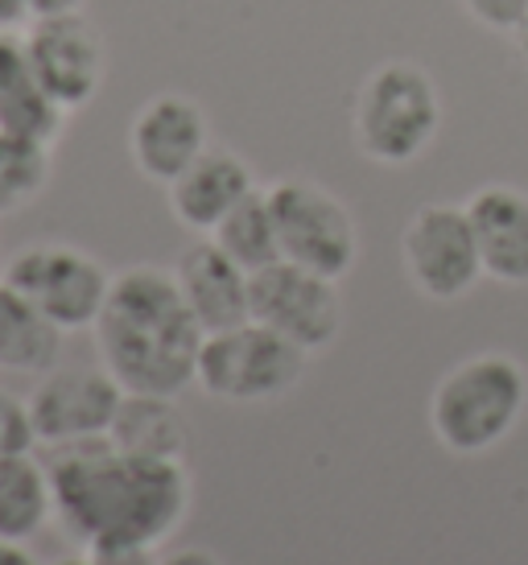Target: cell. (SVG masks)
<instances>
[{
  "instance_id": "cell-1",
  "label": "cell",
  "mask_w": 528,
  "mask_h": 565,
  "mask_svg": "<svg viewBox=\"0 0 528 565\" xmlns=\"http://www.w3.org/2000/svg\"><path fill=\"white\" fill-rule=\"evenodd\" d=\"M54 483V520L78 545L133 536L161 545L190 512V475L178 458H140L116 450L112 438L46 446Z\"/></svg>"
},
{
  "instance_id": "cell-2",
  "label": "cell",
  "mask_w": 528,
  "mask_h": 565,
  "mask_svg": "<svg viewBox=\"0 0 528 565\" xmlns=\"http://www.w3.org/2000/svg\"><path fill=\"white\" fill-rule=\"evenodd\" d=\"M95 347L125 393L178 396L194 380L207 330L190 315L178 277L161 265H133L112 277L95 322Z\"/></svg>"
},
{
  "instance_id": "cell-3",
  "label": "cell",
  "mask_w": 528,
  "mask_h": 565,
  "mask_svg": "<svg viewBox=\"0 0 528 565\" xmlns=\"http://www.w3.org/2000/svg\"><path fill=\"white\" fill-rule=\"evenodd\" d=\"M528 408L525 363L504 351L471 355L437 380L430 396V429L458 458L496 450Z\"/></svg>"
},
{
  "instance_id": "cell-4",
  "label": "cell",
  "mask_w": 528,
  "mask_h": 565,
  "mask_svg": "<svg viewBox=\"0 0 528 565\" xmlns=\"http://www.w3.org/2000/svg\"><path fill=\"white\" fill-rule=\"evenodd\" d=\"M356 145L368 161L409 166L434 145L442 99L434 79L413 63H384L363 79L351 111Z\"/></svg>"
},
{
  "instance_id": "cell-5",
  "label": "cell",
  "mask_w": 528,
  "mask_h": 565,
  "mask_svg": "<svg viewBox=\"0 0 528 565\" xmlns=\"http://www.w3.org/2000/svg\"><path fill=\"white\" fill-rule=\"evenodd\" d=\"M306 351L281 339L277 330L249 318L244 327L207 334L194 367V384L228 405H261L294 393L306 372Z\"/></svg>"
},
{
  "instance_id": "cell-6",
  "label": "cell",
  "mask_w": 528,
  "mask_h": 565,
  "mask_svg": "<svg viewBox=\"0 0 528 565\" xmlns=\"http://www.w3.org/2000/svg\"><path fill=\"white\" fill-rule=\"evenodd\" d=\"M277 223L281 260L339 281L359 256V232L347 203L310 178H281L264 190Z\"/></svg>"
},
{
  "instance_id": "cell-7",
  "label": "cell",
  "mask_w": 528,
  "mask_h": 565,
  "mask_svg": "<svg viewBox=\"0 0 528 565\" xmlns=\"http://www.w3.org/2000/svg\"><path fill=\"white\" fill-rule=\"evenodd\" d=\"M0 281L25 294L63 334L92 330L112 294V273L75 244H30L4 265Z\"/></svg>"
},
{
  "instance_id": "cell-8",
  "label": "cell",
  "mask_w": 528,
  "mask_h": 565,
  "mask_svg": "<svg viewBox=\"0 0 528 565\" xmlns=\"http://www.w3.org/2000/svg\"><path fill=\"white\" fill-rule=\"evenodd\" d=\"M401 260L418 294L430 301L466 298L483 277L475 227L466 220V206L425 203L401 232Z\"/></svg>"
},
{
  "instance_id": "cell-9",
  "label": "cell",
  "mask_w": 528,
  "mask_h": 565,
  "mask_svg": "<svg viewBox=\"0 0 528 565\" xmlns=\"http://www.w3.org/2000/svg\"><path fill=\"white\" fill-rule=\"evenodd\" d=\"M252 318L277 330L281 339L302 347L306 355L327 351L342 330L339 281L302 265H277L252 273Z\"/></svg>"
},
{
  "instance_id": "cell-10",
  "label": "cell",
  "mask_w": 528,
  "mask_h": 565,
  "mask_svg": "<svg viewBox=\"0 0 528 565\" xmlns=\"http://www.w3.org/2000/svg\"><path fill=\"white\" fill-rule=\"evenodd\" d=\"M21 42H25L33 75L42 79L59 108L75 111L92 104L104 83V42L87 17H33Z\"/></svg>"
},
{
  "instance_id": "cell-11",
  "label": "cell",
  "mask_w": 528,
  "mask_h": 565,
  "mask_svg": "<svg viewBox=\"0 0 528 565\" xmlns=\"http://www.w3.org/2000/svg\"><path fill=\"white\" fill-rule=\"evenodd\" d=\"M125 388L108 367H63L46 372L30 396L38 441L59 446L78 438H108Z\"/></svg>"
},
{
  "instance_id": "cell-12",
  "label": "cell",
  "mask_w": 528,
  "mask_h": 565,
  "mask_svg": "<svg viewBox=\"0 0 528 565\" xmlns=\"http://www.w3.org/2000/svg\"><path fill=\"white\" fill-rule=\"evenodd\" d=\"M207 149H211L207 116L194 99L178 92L154 95L149 104H140L133 128H128V153L137 161V170L157 186H170Z\"/></svg>"
},
{
  "instance_id": "cell-13",
  "label": "cell",
  "mask_w": 528,
  "mask_h": 565,
  "mask_svg": "<svg viewBox=\"0 0 528 565\" xmlns=\"http://www.w3.org/2000/svg\"><path fill=\"white\" fill-rule=\"evenodd\" d=\"M173 277H178L190 315L199 318L207 334L244 327L252 318V273L235 265L211 236L182 252Z\"/></svg>"
},
{
  "instance_id": "cell-14",
  "label": "cell",
  "mask_w": 528,
  "mask_h": 565,
  "mask_svg": "<svg viewBox=\"0 0 528 565\" xmlns=\"http://www.w3.org/2000/svg\"><path fill=\"white\" fill-rule=\"evenodd\" d=\"M463 206L475 227L483 277L499 285H528V190L496 182L475 190Z\"/></svg>"
},
{
  "instance_id": "cell-15",
  "label": "cell",
  "mask_w": 528,
  "mask_h": 565,
  "mask_svg": "<svg viewBox=\"0 0 528 565\" xmlns=\"http://www.w3.org/2000/svg\"><path fill=\"white\" fill-rule=\"evenodd\" d=\"M256 182H252L249 161H240L232 149H207L190 170L173 178L166 194H170L173 220L182 223L187 232L211 236L219 223L232 215L235 206L249 199Z\"/></svg>"
},
{
  "instance_id": "cell-16",
  "label": "cell",
  "mask_w": 528,
  "mask_h": 565,
  "mask_svg": "<svg viewBox=\"0 0 528 565\" xmlns=\"http://www.w3.org/2000/svg\"><path fill=\"white\" fill-rule=\"evenodd\" d=\"M66 111L50 99L33 75L21 33L0 30V132H17L30 141L54 145L63 137Z\"/></svg>"
},
{
  "instance_id": "cell-17",
  "label": "cell",
  "mask_w": 528,
  "mask_h": 565,
  "mask_svg": "<svg viewBox=\"0 0 528 565\" xmlns=\"http://www.w3.org/2000/svg\"><path fill=\"white\" fill-rule=\"evenodd\" d=\"M63 355V330L54 327L25 294L0 281V372L46 376Z\"/></svg>"
},
{
  "instance_id": "cell-18",
  "label": "cell",
  "mask_w": 528,
  "mask_h": 565,
  "mask_svg": "<svg viewBox=\"0 0 528 565\" xmlns=\"http://www.w3.org/2000/svg\"><path fill=\"white\" fill-rule=\"evenodd\" d=\"M108 438L116 450L140 458H178L187 455V422L173 405V396L125 393Z\"/></svg>"
},
{
  "instance_id": "cell-19",
  "label": "cell",
  "mask_w": 528,
  "mask_h": 565,
  "mask_svg": "<svg viewBox=\"0 0 528 565\" xmlns=\"http://www.w3.org/2000/svg\"><path fill=\"white\" fill-rule=\"evenodd\" d=\"M54 520V483L42 458H0V536L30 545Z\"/></svg>"
},
{
  "instance_id": "cell-20",
  "label": "cell",
  "mask_w": 528,
  "mask_h": 565,
  "mask_svg": "<svg viewBox=\"0 0 528 565\" xmlns=\"http://www.w3.org/2000/svg\"><path fill=\"white\" fill-rule=\"evenodd\" d=\"M211 239L232 256L235 265L249 268V273H261V268L277 265L281 244H277L273 211H268V194H264V190H252L249 199L211 232Z\"/></svg>"
},
{
  "instance_id": "cell-21",
  "label": "cell",
  "mask_w": 528,
  "mask_h": 565,
  "mask_svg": "<svg viewBox=\"0 0 528 565\" xmlns=\"http://www.w3.org/2000/svg\"><path fill=\"white\" fill-rule=\"evenodd\" d=\"M50 182V145L0 132V220L30 206Z\"/></svg>"
},
{
  "instance_id": "cell-22",
  "label": "cell",
  "mask_w": 528,
  "mask_h": 565,
  "mask_svg": "<svg viewBox=\"0 0 528 565\" xmlns=\"http://www.w3.org/2000/svg\"><path fill=\"white\" fill-rule=\"evenodd\" d=\"M33 446H38V429H33L30 401L0 388V458L33 455Z\"/></svg>"
},
{
  "instance_id": "cell-23",
  "label": "cell",
  "mask_w": 528,
  "mask_h": 565,
  "mask_svg": "<svg viewBox=\"0 0 528 565\" xmlns=\"http://www.w3.org/2000/svg\"><path fill=\"white\" fill-rule=\"evenodd\" d=\"M83 553H87L92 565H157L161 562L149 541H133V536L92 541V545H83Z\"/></svg>"
},
{
  "instance_id": "cell-24",
  "label": "cell",
  "mask_w": 528,
  "mask_h": 565,
  "mask_svg": "<svg viewBox=\"0 0 528 565\" xmlns=\"http://www.w3.org/2000/svg\"><path fill=\"white\" fill-rule=\"evenodd\" d=\"M463 9L479 25H487V30L496 33H513L516 25H520V17H525L528 0H463Z\"/></svg>"
},
{
  "instance_id": "cell-25",
  "label": "cell",
  "mask_w": 528,
  "mask_h": 565,
  "mask_svg": "<svg viewBox=\"0 0 528 565\" xmlns=\"http://www.w3.org/2000/svg\"><path fill=\"white\" fill-rule=\"evenodd\" d=\"M33 13H30V0H0V30L17 33L21 25H30Z\"/></svg>"
},
{
  "instance_id": "cell-26",
  "label": "cell",
  "mask_w": 528,
  "mask_h": 565,
  "mask_svg": "<svg viewBox=\"0 0 528 565\" xmlns=\"http://www.w3.org/2000/svg\"><path fill=\"white\" fill-rule=\"evenodd\" d=\"M87 0H30L33 17H63V13H83Z\"/></svg>"
},
{
  "instance_id": "cell-27",
  "label": "cell",
  "mask_w": 528,
  "mask_h": 565,
  "mask_svg": "<svg viewBox=\"0 0 528 565\" xmlns=\"http://www.w3.org/2000/svg\"><path fill=\"white\" fill-rule=\"evenodd\" d=\"M157 565H223V562L207 550H178V553H166Z\"/></svg>"
},
{
  "instance_id": "cell-28",
  "label": "cell",
  "mask_w": 528,
  "mask_h": 565,
  "mask_svg": "<svg viewBox=\"0 0 528 565\" xmlns=\"http://www.w3.org/2000/svg\"><path fill=\"white\" fill-rule=\"evenodd\" d=\"M0 565H38V557H33L25 545H17V541H4V536H0Z\"/></svg>"
},
{
  "instance_id": "cell-29",
  "label": "cell",
  "mask_w": 528,
  "mask_h": 565,
  "mask_svg": "<svg viewBox=\"0 0 528 565\" xmlns=\"http://www.w3.org/2000/svg\"><path fill=\"white\" fill-rule=\"evenodd\" d=\"M513 38H516V50H520V58L528 63V9H525V17H520V25L513 30Z\"/></svg>"
},
{
  "instance_id": "cell-30",
  "label": "cell",
  "mask_w": 528,
  "mask_h": 565,
  "mask_svg": "<svg viewBox=\"0 0 528 565\" xmlns=\"http://www.w3.org/2000/svg\"><path fill=\"white\" fill-rule=\"evenodd\" d=\"M54 565H92V562H87V553H83V557H59Z\"/></svg>"
}]
</instances>
